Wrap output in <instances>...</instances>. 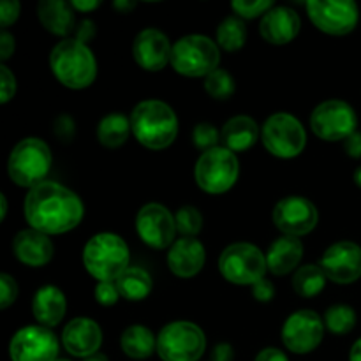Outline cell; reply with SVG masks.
Segmentation results:
<instances>
[{"label": "cell", "instance_id": "cell-54", "mask_svg": "<svg viewBox=\"0 0 361 361\" xmlns=\"http://www.w3.org/2000/svg\"><path fill=\"white\" fill-rule=\"evenodd\" d=\"M56 361H69V360H56Z\"/></svg>", "mask_w": 361, "mask_h": 361}, {"label": "cell", "instance_id": "cell-43", "mask_svg": "<svg viewBox=\"0 0 361 361\" xmlns=\"http://www.w3.org/2000/svg\"><path fill=\"white\" fill-rule=\"evenodd\" d=\"M14 48H16V41H14V37L9 32L4 30L2 35H0V59H2L4 62L9 60L11 55L14 53Z\"/></svg>", "mask_w": 361, "mask_h": 361}, {"label": "cell", "instance_id": "cell-13", "mask_svg": "<svg viewBox=\"0 0 361 361\" xmlns=\"http://www.w3.org/2000/svg\"><path fill=\"white\" fill-rule=\"evenodd\" d=\"M324 321L314 310L303 309L291 314L282 328V342L295 355H309L321 344Z\"/></svg>", "mask_w": 361, "mask_h": 361}, {"label": "cell", "instance_id": "cell-27", "mask_svg": "<svg viewBox=\"0 0 361 361\" xmlns=\"http://www.w3.org/2000/svg\"><path fill=\"white\" fill-rule=\"evenodd\" d=\"M122 351L133 360H147L157 351V338L143 324H134L123 330L120 338Z\"/></svg>", "mask_w": 361, "mask_h": 361}, {"label": "cell", "instance_id": "cell-31", "mask_svg": "<svg viewBox=\"0 0 361 361\" xmlns=\"http://www.w3.org/2000/svg\"><path fill=\"white\" fill-rule=\"evenodd\" d=\"M247 27L242 18L229 16L219 25L217 28V44L226 51H238L245 46Z\"/></svg>", "mask_w": 361, "mask_h": 361}, {"label": "cell", "instance_id": "cell-45", "mask_svg": "<svg viewBox=\"0 0 361 361\" xmlns=\"http://www.w3.org/2000/svg\"><path fill=\"white\" fill-rule=\"evenodd\" d=\"M94 35H95L94 21H90V20L81 21L80 28H78V30H76V39H78V41H81V42H85V44H87V42L90 41V39L94 37Z\"/></svg>", "mask_w": 361, "mask_h": 361}, {"label": "cell", "instance_id": "cell-14", "mask_svg": "<svg viewBox=\"0 0 361 361\" xmlns=\"http://www.w3.org/2000/svg\"><path fill=\"white\" fill-rule=\"evenodd\" d=\"M136 231L140 238L152 249H168L176 242L175 215L159 203H148L137 212Z\"/></svg>", "mask_w": 361, "mask_h": 361}, {"label": "cell", "instance_id": "cell-42", "mask_svg": "<svg viewBox=\"0 0 361 361\" xmlns=\"http://www.w3.org/2000/svg\"><path fill=\"white\" fill-rule=\"evenodd\" d=\"M252 296L257 300V302H271L275 296V288L270 281L263 279L257 284L252 286Z\"/></svg>", "mask_w": 361, "mask_h": 361}, {"label": "cell", "instance_id": "cell-1", "mask_svg": "<svg viewBox=\"0 0 361 361\" xmlns=\"http://www.w3.org/2000/svg\"><path fill=\"white\" fill-rule=\"evenodd\" d=\"M32 229L44 235H63L78 228L85 215L80 197L56 182H42L28 190L23 204Z\"/></svg>", "mask_w": 361, "mask_h": 361}, {"label": "cell", "instance_id": "cell-2", "mask_svg": "<svg viewBox=\"0 0 361 361\" xmlns=\"http://www.w3.org/2000/svg\"><path fill=\"white\" fill-rule=\"evenodd\" d=\"M133 134L143 147L150 150H164L178 134V118L171 106L150 99L143 101L130 113Z\"/></svg>", "mask_w": 361, "mask_h": 361}, {"label": "cell", "instance_id": "cell-24", "mask_svg": "<svg viewBox=\"0 0 361 361\" xmlns=\"http://www.w3.org/2000/svg\"><path fill=\"white\" fill-rule=\"evenodd\" d=\"M303 257V243L295 236H281L267 252L268 270L274 275H288L295 270Z\"/></svg>", "mask_w": 361, "mask_h": 361}, {"label": "cell", "instance_id": "cell-17", "mask_svg": "<svg viewBox=\"0 0 361 361\" xmlns=\"http://www.w3.org/2000/svg\"><path fill=\"white\" fill-rule=\"evenodd\" d=\"M319 267L328 281L335 284H353L361 277V247L353 242H337L328 247Z\"/></svg>", "mask_w": 361, "mask_h": 361}, {"label": "cell", "instance_id": "cell-26", "mask_svg": "<svg viewBox=\"0 0 361 361\" xmlns=\"http://www.w3.org/2000/svg\"><path fill=\"white\" fill-rule=\"evenodd\" d=\"M257 136H259V127L256 120L245 115L233 116L221 130V141L224 143V148L231 150L233 154L249 150L257 141Z\"/></svg>", "mask_w": 361, "mask_h": 361}, {"label": "cell", "instance_id": "cell-22", "mask_svg": "<svg viewBox=\"0 0 361 361\" xmlns=\"http://www.w3.org/2000/svg\"><path fill=\"white\" fill-rule=\"evenodd\" d=\"M13 252L18 261L27 267L37 268L44 267L51 261L55 247L44 233L35 231V229H23L14 236Z\"/></svg>", "mask_w": 361, "mask_h": 361}, {"label": "cell", "instance_id": "cell-9", "mask_svg": "<svg viewBox=\"0 0 361 361\" xmlns=\"http://www.w3.org/2000/svg\"><path fill=\"white\" fill-rule=\"evenodd\" d=\"M240 162L231 150L224 147L203 152L194 168V178L200 189L208 194H224L236 183Z\"/></svg>", "mask_w": 361, "mask_h": 361}, {"label": "cell", "instance_id": "cell-23", "mask_svg": "<svg viewBox=\"0 0 361 361\" xmlns=\"http://www.w3.org/2000/svg\"><path fill=\"white\" fill-rule=\"evenodd\" d=\"M67 310V302L63 293L56 286H44L37 289L32 300V312L35 321L44 328H53L60 324Z\"/></svg>", "mask_w": 361, "mask_h": 361}, {"label": "cell", "instance_id": "cell-36", "mask_svg": "<svg viewBox=\"0 0 361 361\" xmlns=\"http://www.w3.org/2000/svg\"><path fill=\"white\" fill-rule=\"evenodd\" d=\"M219 141H221V133L212 123H197L194 127L192 143L196 148L208 152L212 148H217Z\"/></svg>", "mask_w": 361, "mask_h": 361}, {"label": "cell", "instance_id": "cell-37", "mask_svg": "<svg viewBox=\"0 0 361 361\" xmlns=\"http://www.w3.org/2000/svg\"><path fill=\"white\" fill-rule=\"evenodd\" d=\"M18 298V284L11 275H0V309L6 310L16 302Z\"/></svg>", "mask_w": 361, "mask_h": 361}, {"label": "cell", "instance_id": "cell-35", "mask_svg": "<svg viewBox=\"0 0 361 361\" xmlns=\"http://www.w3.org/2000/svg\"><path fill=\"white\" fill-rule=\"evenodd\" d=\"M274 7L275 6L271 0H236V2L231 4V9L242 20H252V18L261 16V14L264 16Z\"/></svg>", "mask_w": 361, "mask_h": 361}, {"label": "cell", "instance_id": "cell-38", "mask_svg": "<svg viewBox=\"0 0 361 361\" xmlns=\"http://www.w3.org/2000/svg\"><path fill=\"white\" fill-rule=\"evenodd\" d=\"M16 94V78L6 63L0 66V102L7 104Z\"/></svg>", "mask_w": 361, "mask_h": 361}, {"label": "cell", "instance_id": "cell-11", "mask_svg": "<svg viewBox=\"0 0 361 361\" xmlns=\"http://www.w3.org/2000/svg\"><path fill=\"white\" fill-rule=\"evenodd\" d=\"M356 113L348 102L331 99L324 101L310 115V127L324 141H345L356 133Z\"/></svg>", "mask_w": 361, "mask_h": 361}, {"label": "cell", "instance_id": "cell-16", "mask_svg": "<svg viewBox=\"0 0 361 361\" xmlns=\"http://www.w3.org/2000/svg\"><path fill=\"white\" fill-rule=\"evenodd\" d=\"M11 361H56L59 341L44 326H27L13 335L9 344Z\"/></svg>", "mask_w": 361, "mask_h": 361}, {"label": "cell", "instance_id": "cell-47", "mask_svg": "<svg viewBox=\"0 0 361 361\" xmlns=\"http://www.w3.org/2000/svg\"><path fill=\"white\" fill-rule=\"evenodd\" d=\"M233 348L229 344H219L214 348L212 353V361H233Z\"/></svg>", "mask_w": 361, "mask_h": 361}, {"label": "cell", "instance_id": "cell-3", "mask_svg": "<svg viewBox=\"0 0 361 361\" xmlns=\"http://www.w3.org/2000/svg\"><path fill=\"white\" fill-rule=\"evenodd\" d=\"M49 67L53 76L71 90H83L97 78V62L94 53L76 37L63 39L51 49Z\"/></svg>", "mask_w": 361, "mask_h": 361}, {"label": "cell", "instance_id": "cell-7", "mask_svg": "<svg viewBox=\"0 0 361 361\" xmlns=\"http://www.w3.org/2000/svg\"><path fill=\"white\" fill-rule=\"evenodd\" d=\"M222 277L236 286H254L263 281L268 270L267 254L252 243H233L222 250L219 257Z\"/></svg>", "mask_w": 361, "mask_h": 361}, {"label": "cell", "instance_id": "cell-8", "mask_svg": "<svg viewBox=\"0 0 361 361\" xmlns=\"http://www.w3.org/2000/svg\"><path fill=\"white\" fill-rule=\"evenodd\" d=\"M207 349V337L190 321H173L157 335V355L162 361H197Z\"/></svg>", "mask_w": 361, "mask_h": 361}, {"label": "cell", "instance_id": "cell-40", "mask_svg": "<svg viewBox=\"0 0 361 361\" xmlns=\"http://www.w3.org/2000/svg\"><path fill=\"white\" fill-rule=\"evenodd\" d=\"M20 2H16V0H4L0 4V25H2V28L13 25L20 18Z\"/></svg>", "mask_w": 361, "mask_h": 361}, {"label": "cell", "instance_id": "cell-21", "mask_svg": "<svg viewBox=\"0 0 361 361\" xmlns=\"http://www.w3.org/2000/svg\"><path fill=\"white\" fill-rule=\"evenodd\" d=\"M207 261V252L200 240L182 236L169 247L168 267L176 277L190 279L200 274Z\"/></svg>", "mask_w": 361, "mask_h": 361}, {"label": "cell", "instance_id": "cell-25", "mask_svg": "<svg viewBox=\"0 0 361 361\" xmlns=\"http://www.w3.org/2000/svg\"><path fill=\"white\" fill-rule=\"evenodd\" d=\"M37 18L46 30L55 35H62V37H67L76 25L73 6H71V2L67 4L63 0H42V2H39Z\"/></svg>", "mask_w": 361, "mask_h": 361}, {"label": "cell", "instance_id": "cell-50", "mask_svg": "<svg viewBox=\"0 0 361 361\" xmlns=\"http://www.w3.org/2000/svg\"><path fill=\"white\" fill-rule=\"evenodd\" d=\"M349 361H361V338L355 342L351 348V355H349Z\"/></svg>", "mask_w": 361, "mask_h": 361}, {"label": "cell", "instance_id": "cell-20", "mask_svg": "<svg viewBox=\"0 0 361 361\" xmlns=\"http://www.w3.org/2000/svg\"><path fill=\"white\" fill-rule=\"evenodd\" d=\"M302 20L298 13L293 11L291 7L279 6L268 11L259 23L261 37L267 42L275 46H282L291 42L296 35L300 34Z\"/></svg>", "mask_w": 361, "mask_h": 361}, {"label": "cell", "instance_id": "cell-44", "mask_svg": "<svg viewBox=\"0 0 361 361\" xmlns=\"http://www.w3.org/2000/svg\"><path fill=\"white\" fill-rule=\"evenodd\" d=\"M344 150L349 157L361 159V133H355L344 141Z\"/></svg>", "mask_w": 361, "mask_h": 361}, {"label": "cell", "instance_id": "cell-18", "mask_svg": "<svg viewBox=\"0 0 361 361\" xmlns=\"http://www.w3.org/2000/svg\"><path fill=\"white\" fill-rule=\"evenodd\" d=\"M171 51L173 46L169 44V39L157 28H145L134 39V60L141 69L150 73H157L171 63Z\"/></svg>", "mask_w": 361, "mask_h": 361}, {"label": "cell", "instance_id": "cell-32", "mask_svg": "<svg viewBox=\"0 0 361 361\" xmlns=\"http://www.w3.org/2000/svg\"><path fill=\"white\" fill-rule=\"evenodd\" d=\"M324 326L335 335H345L356 326V312L349 305H334L324 314Z\"/></svg>", "mask_w": 361, "mask_h": 361}, {"label": "cell", "instance_id": "cell-48", "mask_svg": "<svg viewBox=\"0 0 361 361\" xmlns=\"http://www.w3.org/2000/svg\"><path fill=\"white\" fill-rule=\"evenodd\" d=\"M99 4H101V2H97V0H92V2H81V0H73V2H71V6H73V9L80 11V13H88V11L97 9Z\"/></svg>", "mask_w": 361, "mask_h": 361}, {"label": "cell", "instance_id": "cell-12", "mask_svg": "<svg viewBox=\"0 0 361 361\" xmlns=\"http://www.w3.org/2000/svg\"><path fill=\"white\" fill-rule=\"evenodd\" d=\"M310 21L321 32L330 35H345L358 25V6L351 0H309L305 4Z\"/></svg>", "mask_w": 361, "mask_h": 361}, {"label": "cell", "instance_id": "cell-10", "mask_svg": "<svg viewBox=\"0 0 361 361\" xmlns=\"http://www.w3.org/2000/svg\"><path fill=\"white\" fill-rule=\"evenodd\" d=\"M264 148L277 159H295L307 145V133L302 122L289 113H275L261 129Z\"/></svg>", "mask_w": 361, "mask_h": 361}, {"label": "cell", "instance_id": "cell-49", "mask_svg": "<svg viewBox=\"0 0 361 361\" xmlns=\"http://www.w3.org/2000/svg\"><path fill=\"white\" fill-rule=\"evenodd\" d=\"M113 7H115L116 11H120V13H129V11H133L134 7H136V4L130 2V0H118V2L113 4Z\"/></svg>", "mask_w": 361, "mask_h": 361}, {"label": "cell", "instance_id": "cell-15", "mask_svg": "<svg viewBox=\"0 0 361 361\" xmlns=\"http://www.w3.org/2000/svg\"><path fill=\"white\" fill-rule=\"evenodd\" d=\"M319 221L317 208L312 201L302 196H288L279 201L274 208V224L286 236L309 235L314 231Z\"/></svg>", "mask_w": 361, "mask_h": 361}, {"label": "cell", "instance_id": "cell-53", "mask_svg": "<svg viewBox=\"0 0 361 361\" xmlns=\"http://www.w3.org/2000/svg\"><path fill=\"white\" fill-rule=\"evenodd\" d=\"M355 182H356V185L361 189V166L355 171Z\"/></svg>", "mask_w": 361, "mask_h": 361}, {"label": "cell", "instance_id": "cell-19", "mask_svg": "<svg viewBox=\"0 0 361 361\" xmlns=\"http://www.w3.org/2000/svg\"><path fill=\"white\" fill-rule=\"evenodd\" d=\"M62 342L67 353L85 360L99 353L102 344V330L94 319L76 317L63 328Z\"/></svg>", "mask_w": 361, "mask_h": 361}, {"label": "cell", "instance_id": "cell-52", "mask_svg": "<svg viewBox=\"0 0 361 361\" xmlns=\"http://www.w3.org/2000/svg\"><path fill=\"white\" fill-rule=\"evenodd\" d=\"M83 361H109L108 356L102 355V353H95V355L88 356V358H85Z\"/></svg>", "mask_w": 361, "mask_h": 361}, {"label": "cell", "instance_id": "cell-34", "mask_svg": "<svg viewBox=\"0 0 361 361\" xmlns=\"http://www.w3.org/2000/svg\"><path fill=\"white\" fill-rule=\"evenodd\" d=\"M176 229L185 238H194L203 228V215L194 207H182L175 215Z\"/></svg>", "mask_w": 361, "mask_h": 361}, {"label": "cell", "instance_id": "cell-6", "mask_svg": "<svg viewBox=\"0 0 361 361\" xmlns=\"http://www.w3.org/2000/svg\"><path fill=\"white\" fill-rule=\"evenodd\" d=\"M221 49L207 35H185L173 44L171 66L187 78H207L219 69Z\"/></svg>", "mask_w": 361, "mask_h": 361}, {"label": "cell", "instance_id": "cell-46", "mask_svg": "<svg viewBox=\"0 0 361 361\" xmlns=\"http://www.w3.org/2000/svg\"><path fill=\"white\" fill-rule=\"evenodd\" d=\"M254 361H289V360H288V356L281 351V349L267 348L256 356V360Z\"/></svg>", "mask_w": 361, "mask_h": 361}, {"label": "cell", "instance_id": "cell-51", "mask_svg": "<svg viewBox=\"0 0 361 361\" xmlns=\"http://www.w3.org/2000/svg\"><path fill=\"white\" fill-rule=\"evenodd\" d=\"M7 215V197L0 194V221H4Z\"/></svg>", "mask_w": 361, "mask_h": 361}, {"label": "cell", "instance_id": "cell-41", "mask_svg": "<svg viewBox=\"0 0 361 361\" xmlns=\"http://www.w3.org/2000/svg\"><path fill=\"white\" fill-rule=\"evenodd\" d=\"M74 120L71 118V116H67V115H62V116H59V118H56V122H55V134L56 136L60 137V140L62 141H71L74 137Z\"/></svg>", "mask_w": 361, "mask_h": 361}, {"label": "cell", "instance_id": "cell-28", "mask_svg": "<svg viewBox=\"0 0 361 361\" xmlns=\"http://www.w3.org/2000/svg\"><path fill=\"white\" fill-rule=\"evenodd\" d=\"M120 296L130 302H141L147 298L154 288L152 275L140 267H129L115 281Z\"/></svg>", "mask_w": 361, "mask_h": 361}, {"label": "cell", "instance_id": "cell-29", "mask_svg": "<svg viewBox=\"0 0 361 361\" xmlns=\"http://www.w3.org/2000/svg\"><path fill=\"white\" fill-rule=\"evenodd\" d=\"M133 133L130 118H127L123 113H109L99 122L97 126V140L99 143L108 148H118L127 141L129 134Z\"/></svg>", "mask_w": 361, "mask_h": 361}, {"label": "cell", "instance_id": "cell-30", "mask_svg": "<svg viewBox=\"0 0 361 361\" xmlns=\"http://www.w3.org/2000/svg\"><path fill=\"white\" fill-rule=\"evenodd\" d=\"M326 274L319 264H305L293 275V289L303 298H314L326 286Z\"/></svg>", "mask_w": 361, "mask_h": 361}, {"label": "cell", "instance_id": "cell-33", "mask_svg": "<svg viewBox=\"0 0 361 361\" xmlns=\"http://www.w3.org/2000/svg\"><path fill=\"white\" fill-rule=\"evenodd\" d=\"M204 90L217 101H226L235 94V80L224 69H217L204 78Z\"/></svg>", "mask_w": 361, "mask_h": 361}, {"label": "cell", "instance_id": "cell-5", "mask_svg": "<svg viewBox=\"0 0 361 361\" xmlns=\"http://www.w3.org/2000/svg\"><path fill=\"white\" fill-rule=\"evenodd\" d=\"M51 169V150L37 137L21 140L13 148L7 161V173L16 185L34 189L44 182Z\"/></svg>", "mask_w": 361, "mask_h": 361}, {"label": "cell", "instance_id": "cell-4", "mask_svg": "<svg viewBox=\"0 0 361 361\" xmlns=\"http://www.w3.org/2000/svg\"><path fill=\"white\" fill-rule=\"evenodd\" d=\"M83 264L99 282H115L129 268V247L118 235L99 233L85 245Z\"/></svg>", "mask_w": 361, "mask_h": 361}, {"label": "cell", "instance_id": "cell-39", "mask_svg": "<svg viewBox=\"0 0 361 361\" xmlns=\"http://www.w3.org/2000/svg\"><path fill=\"white\" fill-rule=\"evenodd\" d=\"M94 295L97 303H101V305L104 307L115 305L120 298V291L118 288H116L115 282H99V284L95 286Z\"/></svg>", "mask_w": 361, "mask_h": 361}]
</instances>
